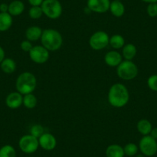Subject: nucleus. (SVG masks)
Masks as SVG:
<instances>
[{"instance_id":"nucleus-18","label":"nucleus","mask_w":157,"mask_h":157,"mask_svg":"<svg viewBox=\"0 0 157 157\" xmlns=\"http://www.w3.org/2000/svg\"><path fill=\"white\" fill-rule=\"evenodd\" d=\"M13 16L9 13H0V32H6L13 25Z\"/></svg>"},{"instance_id":"nucleus-9","label":"nucleus","mask_w":157,"mask_h":157,"mask_svg":"<svg viewBox=\"0 0 157 157\" xmlns=\"http://www.w3.org/2000/svg\"><path fill=\"white\" fill-rule=\"evenodd\" d=\"M29 53L32 61L37 64H43L46 63L49 59V51L42 45L33 46Z\"/></svg>"},{"instance_id":"nucleus-4","label":"nucleus","mask_w":157,"mask_h":157,"mask_svg":"<svg viewBox=\"0 0 157 157\" xmlns=\"http://www.w3.org/2000/svg\"><path fill=\"white\" fill-rule=\"evenodd\" d=\"M118 76L123 80H132L138 75V67L132 60H124L116 69Z\"/></svg>"},{"instance_id":"nucleus-28","label":"nucleus","mask_w":157,"mask_h":157,"mask_svg":"<svg viewBox=\"0 0 157 157\" xmlns=\"http://www.w3.org/2000/svg\"><path fill=\"white\" fill-rule=\"evenodd\" d=\"M147 85L151 90L157 92V75H152L148 78Z\"/></svg>"},{"instance_id":"nucleus-2","label":"nucleus","mask_w":157,"mask_h":157,"mask_svg":"<svg viewBox=\"0 0 157 157\" xmlns=\"http://www.w3.org/2000/svg\"><path fill=\"white\" fill-rule=\"evenodd\" d=\"M40 40L42 46L49 51L59 50L63 43L61 33L53 29H46L43 30Z\"/></svg>"},{"instance_id":"nucleus-5","label":"nucleus","mask_w":157,"mask_h":157,"mask_svg":"<svg viewBox=\"0 0 157 157\" xmlns=\"http://www.w3.org/2000/svg\"><path fill=\"white\" fill-rule=\"evenodd\" d=\"M43 15L51 19H57L63 13V6L59 0H44L41 5Z\"/></svg>"},{"instance_id":"nucleus-31","label":"nucleus","mask_w":157,"mask_h":157,"mask_svg":"<svg viewBox=\"0 0 157 157\" xmlns=\"http://www.w3.org/2000/svg\"><path fill=\"white\" fill-rule=\"evenodd\" d=\"M44 0H28L29 3L32 6H41Z\"/></svg>"},{"instance_id":"nucleus-7","label":"nucleus","mask_w":157,"mask_h":157,"mask_svg":"<svg viewBox=\"0 0 157 157\" xmlns=\"http://www.w3.org/2000/svg\"><path fill=\"white\" fill-rule=\"evenodd\" d=\"M139 149L145 156H153L157 152V140L150 135L143 136L139 143Z\"/></svg>"},{"instance_id":"nucleus-3","label":"nucleus","mask_w":157,"mask_h":157,"mask_svg":"<svg viewBox=\"0 0 157 157\" xmlns=\"http://www.w3.org/2000/svg\"><path fill=\"white\" fill-rule=\"evenodd\" d=\"M37 86V80L34 74L29 72L21 73L16 81V89L22 95L33 93Z\"/></svg>"},{"instance_id":"nucleus-36","label":"nucleus","mask_w":157,"mask_h":157,"mask_svg":"<svg viewBox=\"0 0 157 157\" xmlns=\"http://www.w3.org/2000/svg\"><path fill=\"white\" fill-rule=\"evenodd\" d=\"M143 155H143V154H142V155H139L137 157H143Z\"/></svg>"},{"instance_id":"nucleus-33","label":"nucleus","mask_w":157,"mask_h":157,"mask_svg":"<svg viewBox=\"0 0 157 157\" xmlns=\"http://www.w3.org/2000/svg\"><path fill=\"white\" fill-rule=\"evenodd\" d=\"M149 135H150L152 138L157 140V127L152 128Z\"/></svg>"},{"instance_id":"nucleus-13","label":"nucleus","mask_w":157,"mask_h":157,"mask_svg":"<svg viewBox=\"0 0 157 157\" xmlns=\"http://www.w3.org/2000/svg\"><path fill=\"white\" fill-rule=\"evenodd\" d=\"M104 60L107 66L110 67H117L123 62V56L116 50H112L105 53Z\"/></svg>"},{"instance_id":"nucleus-12","label":"nucleus","mask_w":157,"mask_h":157,"mask_svg":"<svg viewBox=\"0 0 157 157\" xmlns=\"http://www.w3.org/2000/svg\"><path fill=\"white\" fill-rule=\"evenodd\" d=\"M23 102V95L19 92H13L10 93L6 98V104L7 106L12 109H18L22 105Z\"/></svg>"},{"instance_id":"nucleus-17","label":"nucleus","mask_w":157,"mask_h":157,"mask_svg":"<svg viewBox=\"0 0 157 157\" xmlns=\"http://www.w3.org/2000/svg\"><path fill=\"white\" fill-rule=\"evenodd\" d=\"M125 6L120 0H114L111 2L109 6V11L115 17H122L125 13Z\"/></svg>"},{"instance_id":"nucleus-16","label":"nucleus","mask_w":157,"mask_h":157,"mask_svg":"<svg viewBox=\"0 0 157 157\" xmlns=\"http://www.w3.org/2000/svg\"><path fill=\"white\" fill-rule=\"evenodd\" d=\"M106 157H124V149L119 144H111L105 149Z\"/></svg>"},{"instance_id":"nucleus-10","label":"nucleus","mask_w":157,"mask_h":157,"mask_svg":"<svg viewBox=\"0 0 157 157\" xmlns=\"http://www.w3.org/2000/svg\"><path fill=\"white\" fill-rule=\"evenodd\" d=\"M109 0H87V8L96 13H105L109 10Z\"/></svg>"},{"instance_id":"nucleus-15","label":"nucleus","mask_w":157,"mask_h":157,"mask_svg":"<svg viewBox=\"0 0 157 157\" xmlns=\"http://www.w3.org/2000/svg\"><path fill=\"white\" fill-rule=\"evenodd\" d=\"M25 10V5L20 0H14L9 4L8 13L12 16H17L22 14Z\"/></svg>"},{"instance_id":"nucleus-30","label":"nucleus","mask_w":157,"mask_h":157,"mask_svg":"<svg viewBox=\"0 0 157 157\" xmlns=\"http://www.w3.org/2000/svg\"><path fill=\"white\" fill-rule=\"evenodd\" d=\"M33 44H32L31 42L27 40V39L26 40H23V41L20 43L21 49H22V51H24V52H29L30 50L33 49Z\"/></svg>"},{"instance_id":"nucleus-24","label":"nucleus","mask_w":157,"mask_h":157,"mask_svg":"<svg viewBox=\"0 0 157 157\" xmlns=\"http://www.w3.org/2000/svg\"><path fill=\"white\" fill-rule=\"evenodd\" d=\"M0 157H16V151L11 145H5L0 148Z\"/></svg>"},{"instance_id":"nucleus-29","label":"nucleus","mask_w":157,"mask_h":157,"mask_svg":"<svg viewBox=\"0 0 157 157\" xmlns=\"http://www.w3.org/2000/svg\"><path fill=\"white\" fill-rule=\"evenodd\" d=\"M146 12L149 17H156L157 16V3H149L146 8Z\"/></svg>"},{"instance_id":"nucleus-22","label":"nucleus","mask_w":157,"mask_h":157,"mask_svg":"<svg viewBox=\"0 0 157 157\" xmlns=\"http://www.w3.org/2000/svg\"><path fill=\"white\" fill-rule=\"evenodd\" d=\"M109 45L115 50L123 49L125 46V39L121 35L115 34L109 38Z\"/></svg>"},{"instance_id":"nucleus-11","label":"nucleus","mask_w":157,"mask_h":157,"mask_svg":"<svg viewBox=\"0 0 157 157\" xmlns=\"http://www.w3.org/2000/svg\"><path fill=\"white\" fill-rule=\"evenodd\" d=\"M38 140L39 146L46 151L53 150L57 145L56 137L49 132H44Z\"/></svg>"},{"instance_id":"nucleus-8","label":"nucleus","mask_w":157,"mask_h":157,"mask_svg":"<svg viewBox=\"0 0 157 157\" xmlns=\"http://www.w3.org/2000/svg\"><path fill=\"white\" fill-rule=\"evenodd\" d=\"M19 146L24 153L32 154L37 151L39 147V140L31 134L24 135L19 139Z\"/></svg>"},{"instance_id":"nucleus-25","label":"nucleus","mask_w":157,"mask_h":157,"mask_svg":"<svg viewBox=\"0 0 157 157\" xmlns=\"http://www.w3.org/2000/svg\"><path fill=\"white\" fill-rule=\"evenodd\" d=\"M123 149H124L125 155L129 157H132L136 155L137 152H138L139 146L137 145H136L135 143H127L123 147Z\"/></svg>"},{"instance_id":"nucleus-27","label":"nucleus","mask_w":157,"mask_h":157,"mask_svg":"<svg viewBox=\"0 0 157 157\" xmlns=\"http://www.w3.org/2000/svg\"><path fill=\"white\" fill-rule=\"evenodd\" d=\"M44 132V129H43V127L41 125L39 124L33 125L31 127V129H30V134L38 139L41 136Z\"/></svg>"},{"instance_id":"nucleus-14","label":"nucleus","mask_w":157,"mask_h":157,"mask_svg":"<svg viewBox=\"0 0 157 157\" xmlns=\"http://www.w3.org/2000/svg\"><path fill=\"white\" fill-rule=\"evenodd\" d=\"M43 34V30L39 26L33 25L29 27L25 31V37L27 40L30 42L37 41L41 38Z\"/></svg>"},{"instance_id":"nucleus-35","label":"nucleus","mask_w":157,"mask_h":157,"mask_svg":"<svg viewBox=\"0 0 157 157\" xmlns=\"http://www.w3.org/2000/svg\"><path fill=\"white\" fill-rule=\"evenodd\" d=\"M143 2H146V3H157V0H142Z\"/></svg>"},{"instance_id":"nucleus-21","label":"nucleus","mask_w":157,"mask_h":157,"mask_svg":"<svg viewBox=\"0 0 157 157\" xmlns=\"http://www.w3.org/2000/svg\"><path fill=\"white\" fill-rule=\"evenodd\" d=\"M136 128L140 134H142L143 136H147L150 134L151 130L152 129V126L149 120L143 119L137 123Z\"/></svg>"},{"instance_id":"nucleus-34","label":"nucleus","mask_w":157,"mask_h":157,"mask_svg":"<svg viewBox=\"0 0 157 157\" xmlns=\"http://www.w3.org/2000/svg\"><path fill=\"white\" fill-rule=\"evenodd\" d=\"M5 50H4L2 46H0V63H2L4 59H5Z\"/></svg>"},{"instance_id":"nucleus-6","label":"nucleus","mask_w":157,"mask_h":157,"mask_svg":"<svg viewBox=\"0 0 157 157\" xmlns=\"http://www.w3.org/2000/svg\"><path fill=\"white\" fill-rule=\"evenodd\" d=\"M89 44L94 50H102L109 45V36L105 32L97 31L90 36Z\"/></svg>"},{"instance_id":"nucleus-23","label":"nucleus","mask_w":157,"mask_h":157,"mask_svg":"<svg viewBox=\"0 0 157 157\" xmlns=\"http://www.w3.org/2000/svg\"><path fill=\"white\" fill-rule=\"evenodd\" d=\"M22 105L29 109L35 108L37 105V98L33 93L24 95Z\"/></svg>"},{"instance_id":"nucleus-37","label":"nucleus","mask_w":157,"mask_h":157,"mask_svg":"<svg viewBox=\"0 0 157 157\" xmlns=\"http://www.w3.org/2000/svg\"><path fill=\"white\" fill-rule=\"evenodd\" d=\"M28 157H33V156H28Z\"/></svg>"},{"instance_id":"nucleus-20","label":"nucleus","mask_w":157,"mask_h":157,"mask_svg":"<svg viewBox=\"0 0 157 157\" xmlns=\"http://www.w3.org/2000/svg\"><path fill=\"white\" fill-rule=\"evenodd\" d=\"M137 53V49L135 45L132 43H128L123 47L122 56L126 60H132Z\"/></svg>"},{"instance_id":"nucleus-32","label":"nucleus","mask_w":157,"mask_h":157,"mask_svg":"<svg viewBox=\"0 0 157 157\" xmlns=\"http://www.w3.org/2000/svg\"><path fill=\"white\" fill-rule=\"evenodd\" d=\"M9 5L6 3L0 4V13H8Z\"/></svg>"},{"instance_id":"nucleus-1","label":"nucleus","mask_w":157,"mask_h":157,"mask_svg":"<svg viewBox=\"0 0 157 157\" xmlns=\"http://www.w3.org/2000/svg\"><path fill=\"white\" fill-rule=\"evenodd\" d=\"M129 93L123 84L115 83L109 88L108 93V102L112 106L122 108L129 102Z\"/></svg>"},{"instance_id":"nucleus-19","label":"nucleus","mask_w":157,"mask_h":157,"mask_svg":"<svg viewBox=\"0 0 157 157\" xmlns=\"http://www.w3.org/2000/svg\"><path fill=\"white\" fill-rule=\"evenodd\" d=\"M0 67L2 72L6 74H12L16 71V63L13 59L5 58L0 63Z\"/></svg>"},{"instance_id":"nucleus-26","label":"nucleus","mask_w":157,"mask_h":157,"mask_svg":"<svg viewBox=\"0 0 157 157\" xmlns=\"http://www.w3.org/2000/svg\"><path fill=\"white\" fill-rule=\"evenodd\" d=\"M43 15L41 6H32L29 10V16L33 19H39Z\"/></svg>"}]
</instances>
